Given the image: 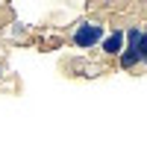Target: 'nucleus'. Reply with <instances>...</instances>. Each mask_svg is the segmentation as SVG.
<instances>
[{
    "label": "nucleus",
    "instance_id": "20e7f679",
    "mask_svg": "<svg viewBox=\"0 0 147 141\" xmlns=\"http://www.w3.org/2000/svg\"><path fill=\"white\" fill-rule=\"evenodd\" d=\"M138 59H141V65L147 68V27L141 30V41H138Z\"/></svg>",
    "mask_w": 147,
    "mask_h": 141
},
{
    "label": "nucleus",
    "instance_id": "7ed1b4c3",
    "mask_svg": "<svg viewBox=\"0 0 147 141\" xmlns=\"http://www.w3.org/2000/svg\"><path fill=\"white\" fill-rule=\"evenodd\" d=\"M100 50L106 59H118L121 50H124V27H115L109 35H103V41H100Z\"/></svg>",
    "mask_w": 147,
    "mask_h": 141
},
{
    "label": "nucleus",
    "instance_id": "f03ea898",
    "mask_svg": "<svg viewBox=\"0 0 147 141\" xmlns=\"http://www.w3.org/2000/svg\"><path fill=\"white\" fill-rule=\"evenodd\" d=\"M138 41H141V30L138 27L124 30V50H121V56H118L121 70H132V68L141 65V59H138Z\"/></svg>",
    "mask_w": 147,
    "mask_h": 141
},
{
    "label": "nucleus",
    "instance_id": "f257e3e1",
    "mask_svg": "<svg viewBox=\"0 0 147 141\" xmlns=\"http://www.w3.org/2000/svg\"><path fill=\"white\" fill-rule=\"evenodd\" d=\"M103 35H106V27H103L100 18H85V21H80L77 27H74L71 44L80 47V50H91V47H97L103 41Z\"/></svg>",
    "mask_w": 147,
    "mask_h": 141
}]
</instances>
